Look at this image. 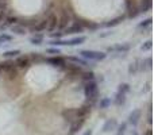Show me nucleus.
I'll use <instances>...</instances> for the list:
<instances>
[{"instance_id": "nucleus-1", "label": "nucleus", "mask_w": 154, "mask_h": 135, "mask_svg": "<svg viewBox=\"0 0 154 135\" xmlns=\"http://www.w3.org/2000/svg\"><path fill=\"white\" fill-rule=\"evenodd\" d=\"M80 56L85 61H103L107 58V53L97 50H80Z\"/></svg>"}, {"instance_id": "nucleus-2", "label": "nucleus", "mask_w": 154, "mask_h": 135, "mask_svg": "<svg viewBox=\"0 0 154 135\" xmlns=\"http://www.w3.org/2000/svg\"><path fill=\"white\" fill-rule=\"evenodd\" d=\"M84 93L88 100H95L96 95H97V82L95 80L93 81H87L84 87Z\"/></svg>"}, {"instance_id": "nucleus-3", "label": "nucleus", "mask_w": 154, "mask_h": 135, "mask_svg": "<svg viewBox=\"0 0 154 135\" xmlns=\"http://www.w3.org/2000/svg\"><path fill=\"white\" fill-rule=\"evenodd\" d=\"M57 26H58V19H57V16L54 15V14L49 15V18L46 19V29H48L49 31H53L54 29H57Z\"/></svg>"}, {"instance_id": "nucleus-4", "label": "nucleus", "mask_w": 154, "mask_h": 135, "mask_svg": "<svg viewBox=\"0 0 154 135\" xmlns=\"http://www.w3.org/2000/svg\"><path fill=\"white\" fill-rule=\"evenodd\" d=\"M139 119H141V109H134V111L128 115V123H130L131 126H134V127L138 124Z\"/></svg>"}, {"instance_id": "nucleus-5", "label": "nucleus", "mask_w": 154, "mask_h": 135, "mask_svg": "<svg viewBox=\"0 0 154 135\" xmlns=\"http://www.w3.org/2000/svg\"><path fill=\"white\" fill-rule=\"evenodd\" d=\"M116 126H118L116 119H108V120H106V123L103 124L101 131H103V133H109V131L115 130V128H116Z\"/></svg>"}, {"instance_id": "nucleus-6", "label": "nucleus", "mask_w": 154, "mask_h": 135, "mask_svg": "<svg viewBox=\"0 0 154 135\" xmlns=\"http://www.w3.org/2000/svg\"><path fill=\"white\" fill-rule=\"evenodd\" d=\"M89 112H91V106H88V104H84L81 108L76 109V116H77V119H84V118L87 116Z\"/></svg>"}, {"instance_id": "nucleus-7", "label": "nucleus", "mask_w": 154, "mask_h": 135, "mask_svg": "<svg viewBox=\"0 0 154 135\" xmlns=\"http://www.w3.org/2000/svg\"><path fill=\"white\" fill-rule=\"evenodd\" d=\"M87 38L84 35H79V37H75L72 39H66V46H79V45H82L85 42Z\"/></svg>"}, {"instance_id": "nucleus-8", "label": "nucleus", "mask_w": 154, "mask_h": 135, "mask_svg": "<svg viewBox=\"0 0 154 135\" xmlns=\"http://www.w3.org/2000/svg\"><path fill=\"white\" fill-rule=\"evenodd\" d=\"M128 50H130V45L128 43H122V45L108 48V51H120V53H125V51H128Z\"/></svg>"}, {"instance_id": "nucleus-9", "label": "nucleus", "mask_w": 154, "mask_h": 135, "mask_svg": "<svg viewBox=\"0 0 154 135\" xmlns=\"http://www.w3.org/2000/svg\"><path fill=\"white\" fill-rule=\"evenodd\" d=\"M46 61L49 62V64H51L53 66H62V65L65 64L64 58H61V57L56 56V57H50V58H48Z\"/></svg>"}, {"instance_id": "nucleus-10", "label": "nucleus", "mask_w": 154, "mask_h": 135, "mask_svg": "<svg viewBox=\"0 0 154 135\" xmlns=\"http://www.w3.org/2000/svg\"><path fill=\"white\" fill-rule=\"evenodd\" d=\"M29 62H30V58H29V57L20 56V57H18V58H16L15 65H16V66H19V68H26L27 65H29Z\"/></svg>"}, {"instance_id": "nucleus-11", "label": "nucleus", "mask_w": 154, "mask_h": 135, "mask_svg": "<svg viewBox=\"0 0 154 135\" xmlns=\"http://www.w3.org/2000/svg\"><path fill=\"white\" fill-rule=\"evenodd\" d=\"M114 103L116 104V106H123V104L126 103V95L125 93H120V92H116V95H115V99H114Z\"/></svg>"}, {"instance_id": "nucleus-12", "label": "nucleus", "mask_w": 154, "mask_h": 135, "mask_svg": "<svg viewBox=\"0 0 154 135\" xmlns=\"http://www.w3.org/2000/svg\"><path fill=\"white\" fill-rule=\"evenodd\" d=\"M84 122H85V119H77L75 123H73L72 124V127H70V134H76L77 131L80 130V128H81V126L84 124Z\"/></svg>"}, {"instance_id": "nucleus-13", "label": "nucleus", "mask_w": 154, "mask_h": 135, "mask_svg": "<svg viewBox=\"0 0 154 135\" xmlns=\"http://www.w3.org/2000/svg\"><path fill=\"white\" fill-rule=\"evenodd\" d=\"M42 42H43V35L42 34H35V35H32V37L30 38V43H31V45L38 46V45H41Z\"/></svg>"}, {"instance_id": "nucleus-14", "label": "nucleus", "mask_w": 154, "mask_h": 135, "mask_svg": "<svg viewBox=\"0 0 154 135\" xmlns=\"http://www.w3.org/2000/svg\"><path fill=\"white\" fill-rule=\"evenodd\" d=\"M123 19H125V16H118V18H115V19H112V20L104 23L103 27H114V26H116V24H119L120 22L123 20Z\"/></svg>"}, {"instance_id": "nucleus-15", "label": "nucleus", "mask_w": 154, "mask_h": 135, "mask_svg": "<svg viewBox=\"0 0 154 135\" xmlns=\"http://www.w3.org/2000/svg\"><path fill=\"white\" fill-rule=\"evenodd\" d=\"M65 32H66V34H76V32H82V26H80V24H75V26H72V27H68V29L65 30Z\"/></svg>"}, {"instance_id": "nucleus-16", "label": "nucleus", "mask_w": 154, "mask_h": 135, "mask_svg": "<svg viewBox=\"0 0 154 135\" xmlns=\"http://www.w3.org/2000/svg\"><path fill=\"white\" fill-rule=\"evenodd\" d=\"M64 116L66 118V120H73L76 122L77 116H76V109H68V111L64 112Z\"/></svg>"}, {"instance_id": "nucleus-17", "label": "nucleus", "mask_w": 154, "mask_h": 135, "mask_svg": "<svg viewBox=\"0 0 154 135\" xmlns=\"http://www.w3.org/2000/svg\"><path fill=\"white\" fill-rule=\"evenodd\" d=\"M149 10H152V0H142L141 12H147Z\"/></svg>"}, {"instance_id": "nucleus-18", "label": "nucleus", "mask_w": 154, "mask_h": 135, "mask_svg": "<svg viewBox=\"0 0 154 135\" xmlns=\"http://www.w3.org/2000/svg\"><path fill=\"white\" fill-rule=\"evenodd\" d=\"M109 106H111V99H109V97H103L100 100V103H99V107H100V109L109 108Z\"/></svg>"}, {"instance_id": "nucleus-19", "label": "nucleus", "mask_w": 154, "mask_h": 135, "mask_svg": "<svg viewBox=\"0 0 154 135\" xmlns=\"http://www.w3.org/2000/svg\"><path fill=\"white\" fill-rule=\"evenodd\" d=\"M68 61L75 62L76 65H84V66H87V65H88V61H85V60H81L80 57H68Z\"/></svg>"}, {"instance_id": "nucleus-20", "label": "nucleus", "mask_w": 154, "mask_h": 135, "mask_svg": "<svg viewBox=\"0 0 154 135\" xmlns=\"http://www.w3.org/2000/svg\"><path fill=\"white\" fill-rule=\"evenodd\" d=\"M19 54H20V50H8L3 53V57H5V58H14V57H19Z\"/></svg>"}, {"instance_id": "nucleus-21", "label": "nucleus", "mask_w": 154, "mask_h": 135, "mask_svg": "<svg viewBox=\"0 0 154 135\" xmlns=\"http://www.w3.org/2000/svg\"><path fill=\"white\" fill-rule=\"evenodd\" d=\"M14 61H7V62H3V64H0V69L2 70H8V72H11V70H14Z\"/></svg>"}, {"instance_id": "nucleus-22", "label": "nucleus", "mask_w": 154, "mask_h": 135, "mask_svg": "<svg viewBox=\"0 0 154 135\" xmlns=\"http://www.w3.org/2000/svg\"><path fill=\"white\" fill-rule=\"evenodd\" d=\"M45 29H46V20H42L41 23H38L37 26L31 27V31L38 32V31H42V30H45Z\"/></svg>"}, {"instance_id": "nucleus-23", "label": "nucleus", "mask_w": 154, "mask_h": 135, "mask_svg": "<svg viewBox=\"0 0 154 135\" xmlns=\"http://www.w3.org/2000/svg\"><path fill=\"white\" fill-rule=\"evenodd\" d=\"M126 130H127V123L123 122L122 124L118 126V131H116V135H125L126 134Z\"/></svg>"}, {"instance_id": "nucleus-24", "label": "nucleus", "mask_w": 154, "mask_h": 135, "mask_svg": "<svg viewBox=\"0 0 154 135\" xmlns=\"http://www.w3.org/2000/svg\"><path fill=\"white\" fill-rule=\"evenodd\" d=\"M128 91H130V85L128 84H126V82H123V84H120L119 85V88H118V92H120V93H127Z\"/></svg>"}, {"instance_id": "nucleus-25", "label": "nucleus", "mask_w": 154, "mask_h": 135, "mask_svg": "<svg viewBox=\"0 0 154 135\" xmlns=\"http://www.w3.org/2000/svg\"><path fill=\"white\" fill-rule=\"evenodd\" d=\"M93 78H95L93 72H85V73L82 74V80H85V81H93Z\"/></svg>"}, {"instance_id": "nucleus-26", "label": "nucleus", "mask_w": 154, "mask_h": 135, "mask_svg": "<svg viewBox=\"0 0 154 135\" xmlns=\"http://www.w3.org/2000/svg\"><path fill=\"white\" fill-rule=\"evenodd\" d=\"M153 48V41H146V42L143 43V45L141 46V50L142 51H147V50H150V49Z\"/></svg>"}, {"instance_id": "nucleus-27", "label": "nucleus", "mask_w": 154, "mask_h": 135, "mask_svg": "<svg viewBox=\"0 0 154 135\" xmlns=\"http://www.w3.org/2000/svg\"><path fill=\"white\" fill-rule=\"evenodd\" d=\"M152 22H153L152 18H147V19H145V20H142L141 23L138 24V27H139V29H145V27L150 26V24H152Z\"/></svg>"}, {"instance_id": "nucleus-28", "label": "nucleus", "mask_w": 154, "mask_h": 135, "mask_svg": "<svg viewBox=\"0 0 154 135\" xmlns=\"http://www.w3.org/2000/svg\"><path fill=\"white\" fill-rule=\"evenodd\" d=\"M68 22H69V18H68L66 15H64L61 18V20H60V23H58V26L57 27H58V29H64V27L68 24Z\"/></svg>"}, {"instance_id": "nucleus-29", "label": "nucleus", "mask_w": 154, "mask_h": 135, "mask_svg": "<svg viewBox=\"0 0 154 135\" xmlns=\"http://www.w3.org/2000/svg\"><path fill=\"white\" fill-rule=\"evenodd\" d=\"M12 31L15 32V34H18V35H24L26 34V30H24L23 27H19V26H14Z\"/></svg>"}, {"instance_id": "nucleus-30", "label": "nucleus", "mask_w": 154, "mask_h": 135, "mask_svg": "<svg viewBox=\"0 0 154 135\" xmlns=\"http://www.w3.org/2000/svg\"><path fill=\"white\" fill-rule=\"evenodd\" d=\"M16 20H18V19H16L15 16H8V18L5 19V24H4V26H2V29H4V27L10 26V24H14Z\"/></svg>"}, {"instance_id": "nucleus-31", "label": "nucleus", "mask_w": 154, "mask_h": 135, "mask_svg": "<svg viewBox=\"0 0 154 135\" xmlns=\"http://www.w3.org/2000/svg\"><path fill=\"white\" fill-rule=\"evenodd\" d=\"M10 41H12V37H11V35H8V34H2L0 35V45L4 43V42H10Z\"/></svg>"}, {"instance_id": "nucleus-32", "label": "nucleus", "mask_w": 154, "mask_h": 135, "mask_svg": "<svg viewBox=\"0 0 154 135\" xmlns=\"http://www.w3.org/2000/svg\"><path fill=\"white\" fill-rule=\"evenodd\" d=\"M46 53H48V54H54V56H58L61 51H60V49H57V48H50V49H46Z\"/></svg>"}, {"instance_id": "nucleus-33", "label": "nucleus", "mask_w": 154, "mask_h": 135, "mask_svg": "<svg viewBox=\"0 0 154 135\" xmlns=\"http://www.w3.org/2000/svg\"><path fill=\"white\" fill-rule=\"evenodd\" d=\"M62 35H64V32L58 31V32H51L50 37H51V39H60V38H61Z\"/></svg>"}, {"instance_id": "nucleus-34", "label": "nucleus", "mask_w": 154, "mask_h": 135, "mask_svg": "<svg viewBox=\"0 0 154 135\" xmlns=\"http://www.w3.org/2000/svg\"><path fill=\"white\" fill-rule=\"evenodd\" d=\"M128 72H130V73H135V72H137V65L135 64H131L130 68H128Z\"/></svg>"}, {"instance_id": "nucleus-35", "label": "nucleus", "mask_w": 154, "mask_h": 135, "mask_svg": "<svg viewBox=\"0 0 154 135\" xmlns=\"http://www.w3.org/2000/svg\"><path fill=\"white\" fill-rule=\"evenodd\" d=\"M146 64L147 68H152V58H146Z\"/></svg>"}, {"instance_id": "nucleus-36", "label": "nucleus", "mask_w": 154, "mask_h": 135, "mask_svg": "<svg viewBox=\"0 0 154 135\" xmlns=\"http://www.w3.org/2000/svg\"><path fill=\"white\" fill-rule=\"evenodd\" d=\"M82 135H93V131L92 130H87Z\"/></svg>"}, {"instance_id": "nucleus-37", "label": "nucleus", "mask_w": 154, "mask_h": 135, "mask_svg": "<svg viewBox=\"0 0 154 135\" xmlns=\"http://www.w3.org/2000/svg\"><path fill=\"white\" fill-rule=\"evenodd\" d=\"M149 123H150V124H152V123H153V120H152V111L149 112Z\"/></svg>"}, {"instance_id": "nucleus-38", "label": "nucleus", "mask_w": 154, "mask_h": 135, "mask_svg": "<svg viewBox=\"0 0 154 135\" xmlns=\"http://www.w3.org/2000/svg\"><path fill=\"white\" fill-rule=\"evenodd\" d=\"M145 135H152V130H147V131H146V134H145Z\"/></svg>"}, {"instance_id": "nucleus-39", "label": "nucleus", "mask_w": 154, "mask_h": 135, "mask_svg": "<svg viewBox=\"0 0 154 135\" xmlns=\"http://www.w3.org/2000/svg\"><path fill=\"white\" fill-rule=\"evenodd\" d=\"M3 19H4V15H3V14H0V22H3Z\"/></svg>"}, {"instance_id": "nucleus-40", "label": "nucleus", "mask_w": 154, "mask_h": 135, "mask_svg": "<svg viewBox=\"0 0 154 135\" xmlns=\"http://www.w3.org/2000/svg\"><path fill=\"white\" fill-rule=\"evenodd\" d=\"M131 135H139V134L137 133V131H133V133H131Z\"/></svg>"}, {"instance_id": "nucleus-41", "label": "nucleus", "mask_w": 154, "mask_h": 135, "mask_svg": "<svg viewBox=\"0 0 154 135\" xmlns=\"http://www.w3.org/2000/svg\"><path fill=\"white\" fill-rule=\"evenodd\" d=\"M0 72H2V69H0Z\"/></svg>"}]
</instances>
